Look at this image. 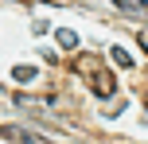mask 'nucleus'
Listing matches in <instances>:
<instances>
[{"label": "nucleus", "instance_id": "nucleus-1", "mask_svg": "<svg viewBox=\"0 0 148 144\" xmlns=\"http://www.w3.org/2000/svg\"><path fill=\"white\" fill-rule=\"evenodd\" d=\"M90 86H94V93H97V98H113V90H117L113 74H109V70H101V66H94V70H90Z\"/></svg>", "mask_w": 148, "mask_h": 144}, {"label": "nucleus", "instance_id": "nucleus-6", "mask_svg": "<svg viewBox=\"0 0 148 144\" xmlns=\"http://www.w3.org/2000/svg\"><path fill=\"white\" fill-rule=\"evenodd\" d=\"M16 78H20V82H31V78H35V70H27V66H16Z\"/></svg>", "mask_w": 148, "mask_h": 144}, {"label": "nucleus", "instance_id": "nucleus-3", "mask_svg": "<svg viewBox=\"0 0 148 144\" xmlns=\"http://www.w3.org/2000/svg\"><path fill=\"white\" fill-rule=\"evenodd\" d=\"M121 12H129L133 20H148V0H113Z\"/></svg>", "mask_w": 148, "mask_h": 144}, {"label": "nucleus", "instance_id": "nucleus-2", "mask_svg": "<svg viewBox=\"0 0 148 144\" xmlns=\"http://www.w3.org/2000/svg\"><path fill=\"white\" fill-rule=\"evenodd\" d=\"M0 136H4L8 144H47L43 136H35V132L20 129V125H4V129H0Z\"/></svg>", "mask_w": 148, "mask_h": 144}, {"label": "nucleus", "instance_id": "nucleus-5", "mask_svg": "<svg viewBox=\"0 0 148 144\" xmlns=\"http://www.w3.org/2000/svg\"><path fill=\"white\" fill-rule=\"evenodd\" d=\"M74 43H78V35H74V31H62V27H59V47H74Z\"/></svg>", "mask_w": 148, "mask_h": 144}, {"label": "nucleus", "instance_id": "nucleus-4", "mask_svg": "<svg viewBox=\"0 0 148 144\" xmlns=\"http://www.w3.org/2000/svg\"><path fill=\"white\" fill-rule=\"evenodd\" d=\"M113 59H117V62H121V66H133V55H129V51H125V47H113Z\"/></svg>", "mask_w": 148, "mask_h": 144}]
</instances>
